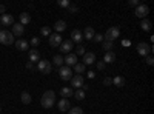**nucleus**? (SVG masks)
I'll list each match as a JSON object with an SVG mask.
<instances>
[{
    "label": "nucleus",
    "mask_w": 154,
    "mask_h": 114,
    "mask_svg": "<svg viewBox=\"0 0 154 114\" xmlns=\"http://www.w3.org/2000/svg\"><path fill=\"white\" fill-rule=\"evenodd\" d=\"M54 102H56V93L51 91V90L45 91L43 96H42V99H40L42 106H43V108H51V106L54 105Z\"/></svg>",
    "instance_id": "1"
},
{
    "label": "nucleus",
    "mask_w": 154,
    "mask_h": 114,
    "mask_svg": "<svg viewBox=\"0 0 154 114\" xmlns=\"http://www.w3.org/2000/svg\"><path fill=\"white\" fill-rule=\"evenodd\" d=\"M16 42V39H14V35H12V32H9V31H0V43L2 45H12Z\"/></svg>",
    "instance_id": "2"
},
{
    "label": "nucleus",
    "mask_w": 154,
    "mask_h": 114,
    "mask_svg": "<svg viewBox=\"0 0 154 114\" xmlns=\"http://www.w3.org/2000/svg\"><path fill=\"white\" fill-rule=\"evenodd\" d=\"M117 37H120V29L117 26H111V28L106 29V34H105L103 39L105 40H109V42H114Z\"/></svg>",
    "instance_id": "3"
},
{
    "label": "nucleus",
    "mask_w": 154,
    "mask_h": 114,
    "mask_svg": "<svg viewBox=\"0 0 154 114\" xmlns=\"http://www.w3.org/2000/svg\"><path fill=\"white\" fill-rule=\"evenodd\" d=\"M37 69L42 74H51L53 66H51V62H48V60H38L37 62Z\"/></svg>",
    "instance_id": "4"
},
{
    "label": "nucleus",
    "mask_w": 154,
    "mask_h": 114,
    "mask_svg": "<svg viewBox=\"0 0 154 114\" xmlns=\"http://www.w3.org/2000/svg\"><path fill=\"white\" fill-rule=\"evenodd\" d=\"M137 53L140 54V56H148L151 51H152V46L151 45H148V43H145V42H140V43H137Z\"/></svg>",
    "instance_id": "5"
},
{
    "label": "nucleus",
    "mask_w": 154,
    "mask_h": 114,
    "mask_svg": "<svg viewBox=\"0 0 154 114\" xmlns=\"http://www.w3.org/2000/svg\"><path fill=\"white\" fill-rule=\"evenodd\" d=\"M148 12H149V8H148L146 5H139V6L136 8V12H134V14H136L137 17H140V19H146Z\"/></svg>",
    "instance_id": "6"
},
{
    "label": "nucleus",
    "mask_w": 154,
    "mask_h": 114,
    "mask_svg": "<svg viewBox=\"0 0 154 114\" xmlns=\"http://www.w3.org/2000/svg\"><path fill=\"white\" fill-rule=\"evenodd\" d=\"M63 42V39H62V35L60 34H51L49 35V45L53 46V48H57V46H60V43Z\"/></svg>",
    "instance_id": "7"
},
{
    "label": "nucleus",
    "mask_w": 154,
    "mask_h": 114,
    "mask_svg": "<svg viewBox=\"0 0 154 114\" xmlns=\"http://www.w3.org/2000/svg\"><path fill=\"white\" fill-rule=\"evenodd\" d=\"M59 74H60V79L62 80H71V68L69 66H62L59 68Z\"/></svg>",
    "instance_id": "8"
},
{
    "label": "nucleus",
    "mask_w": 154,
    "mask_h": 114,
    "mask_svg": "<svg viewBox=\"0 0 154 114\" xmlns=\"http://www.w3.org/2000/svg\"><path fill=\"white\" fill-rule=\"evenodd\" d=\"M71 85H72L74 88H77V90H80V88L83 86V75L75 74L74 77H71Z\"/></svg>",
    "instance_id": "9"
},
{
    "label": "nucleus",
    "mask_w": 154,
    "mask_h": 114,
    "mask_svg": "<svg viewBox=\"0 0 154 114\" xmlns=\"http://www.w3.org/2000/svg\"><path fill=\"white\" fill-rule=\"evenodd\" d=\"M12 35H16V37H22V34L25 32V26L20 23H14L12 25Z\"/></svg>",
    "instance_id": "10"
},
{
    "label": "nucleus",
    "mask_w": 154,
    "mask_h": 114,
    "mask_svg": "<svg viewBox=\"0 0 154 114\" xmlns=\"http://www.w3.org/2000/svg\"><path fill=\"white\" fill-rule=\"evenodd\" d=\"M96 63V54L94 53H85L83 54V65H93Z\"/></svg>",
    "instance_id": "11"
},
{
    "label": "nucleus",
    "mask_w": 154,
    "mask_h": 114,
    "mask_svg": "<svg viewBox=\"0 0 154 114\" xmlns=\"http://www.w3.org/2000/svg\"><path fill=\"white\" fill-rule=\"evenodd\" d=\"M0 22H2L3 26H12L14 25V17H12L11 14H2V17H0Z\"/></svg>",
    "instance_id": "12"
},
{
    "label": "nucleus",
    "mask_w": 154,
    "mask_h": 114,
    "mask_svg": "<svg viewBox=\"0 0 154 114\" xmlns=\"http://www.w3.org/2000/svg\"><path fill=\"white\" fill-rule=\"evenodd\" d=\"M60 51L62 53H66V54H69L71 53V49H72V42L71 40H63L62 43H60Z\"/></svg>",
    "instance_id": "13"
},
{
    "label": "nucleus",
    "mask_w": 154,
    "mask_h": 114,
    "mask_svg": "<svg viewBox=\"0 0 154 114\" xmlns=\"http://www.w3.org/2000/svg\"><path fill=\"white\" fill-rule=\"evenodd\" d=\"M82 39H83V35H82V31H79V29H74L72 32H71V42L72 43H80L82 42Z\"/></svg>",
    "instance_id": "14"
},
{
    "label": "nucleus",
    "mask_w": 154,
    "mask_h": 114,
    "mask_svg": "<svg viewBox=\"0 0 154 114\" xmlns=\"http://www.w3.org/2000/svg\"><path fill=\"white\" fill-rule=\"evenodd\" d=\"M63 62L66 63V66H69V68H71V66H74L75 63H77V56H75V54H72V53H69L65 59H63Z\"/></svg>",
    "instance_id": "15"
},
{
    "label": "nucleus",
    "mask_w": 154,
    "mask_h": 114,
    "mask_svg": "<svg viewBox=\"0 0 154 114\" xmlns=\"http://www.w3.org/2000/svg\"><path fill=\"white\" fill-rule=\"evenodd\" d=\"M71 105L68 99H60L59 100V111H69Z\"/></svg>",
    "instance_id": "16"
},
{
    "label": "nucleus",
    "mask_w": 154,
    "mask_h": 114,
    "mask_svg": "<svg viewBox=\"0 0 154 114\" xmlns=\"http://www.w3.org/2000/svg\"><path fill=\"white\" fill-rule=\"evenodd\" d=\"M14 43H16V48L20 49V51H26V49H28V42L23 40V39H17Z\"/></svg>",
    "instance_id": "17"
},
{
    "label": "nucleus",
    "mask_w": 154,
    "mask_h": 114,
    "mask_svg": "<svg viewBox=\"0 0 154 114\" xmlns=\"http://www.w3.org/2000/svg\"><path fill=\"white\" fill-rule=\"evenodd\" d=\"M94 34H96V32H94V29H93L91 26H86L82 35L85 37V39H86V40H93V37H94Z\"/></svg>",
    "instance_id": "18"
},
{
    "label": "nucleus",
    "mask_w": 154,
    "mask_h": 114,
    "mask_svg": "<svg viewBox=\"0 0 154 114\" xmlns=\"http://www.w3.org/2000/svg\"><path fill=\"white\" fill-rule=\"evenodd\" d=\"M60 96H62L63 99H68V97H71V96H74V91L71 90V88H68V86H65V88H62V90H60Z\"/></svg>",
    "instance_id": "19"
},
{
    "label": "nucleus",
    "mask_w": 154,
    "mask_h": 114,
    "mask_svg": "<svg viewBox=\"0 0 154 114\" xmlns=\"http://www.w3.org/2000/svg\"><path fill=\"white\" fill-rule=\"evenodd\" d=\"M54 29L57 31V34L62 32V31H65V29H66V23L63 22V20H57L56 25H54Z\"/></svg>",
    "instance_id": "20"
},
{
    "label": "nucleus",
    "mask_w": 154,
    "mask_h": 114,
    "mask_svg": "<svg viewBox=\"0 0 154 114\" xmlns=\"http://www.w3.org/2000/svg\"><path fill=\"white\" fill-rule=\"evenodd\" d=\"M40 60V54H38L37 49H29V62H38Z\"/></svg>",
    "instance_id": "21"
},
{
    "label": "nucleus",
    "mask_w": 154,
    "mask_h": 114,
    "mask_svg": "<svg viewBox=\"0 0 154 114\" xmlns=\"http://www.w3.org/2000/svg\"><path fill=\"white\" fill-rule=\"evenodd\" d=\"M31 22V16L28 12H22L20 14V25H28Z\"/></svg>",
    "instance_id": "22"
},
{
    "label": "nucleus",
    "mask_w": 154,
    "mask_h": 114,
    "mask_svg": "<svg viewBox=\"0 0 154 114\" xmlns=\"http://www.w3.org/2000/svg\"><path fill=\"white\" fill-rule=\"evenodd\" d=\"M112 83H114L116 86L122 88V86H125V79L122 77V75H116V77L112 79Z\"/></svg>",
    "instance_id": "23"
},
{
    "label": "nucleus",
    "mask_w": 154,
    "mask_h": 114,
    "mask_svg": "<svg viewBox=\"0 0 154 114\" xmlns=\"http://www.w3.org/2000/svg\"><path fill=\"white\" fill-rule=\"evenodd\" d=\"M20 99H22V103H25V105L31 103V94L26 93V91H23V93L20 94Z\"/></svg>",
    "instance_id": "24"
},
{
    "label": "nucleus",
    "mask_w": 154,
    "mask_h": 114,
    "mask_svg": "<svg viewBox=\"0 0 154 114\" xmlns=\"http://www.w3.org/2000/svg\"><path fill=\"white\" fill-rule=\"evenodd\" d=\"M114 60H116V54H114L112 51L105 53V57H103V62H105V63H112Z\"/></svg>",
    "instance_id": "25"
},
{
    "label": "nucleus",
    "mask_w": 154,
    "mask_h": 114,
    "mask_svg": "<svg viewBox=\"0 0 154 114\" xmlns=\"http://www.w3.org/2000/svg\"><path fill=\"white\" fill-rule=\"evenodd\" d=\"M85 68H86V66L83 65V63H79V62H77L75 65H74V71H75L77 74H80V75L85 72Z\"/></svg>",
    "instance_id": "26"
},
{
    "label": "nucleus",
    "mask_w": 154,
    "mask_h": 114,
    "mask_svg": "<svg viewBox=\"0 0 154 114\" xmlns=\"http://www.w3.org/2000/svg\"><path fill=\"white\" fill-rule=\"evenodd\" d=\"M140 28H142L143 31H149V29H151V22H149L148 19H143L142 23H140Z\"/></svg>",
    "instance_id": "27"
},
{
    "label": "nucleus",
    "mask_w": 154,
    "mask_h": 114,
    "mask_svg": "<svg viewBox=\"0 0 154 114\" xmlns=\"http://www.w3.org/2000/svg\"><path fill=\"white\" fill-rule=\"evenodd\" d=\"M102 46H103V49L108 53L111 51V49L114 48V42H109V40H103V43H102Z\"/></svg>",
    "instance_id": "28"
},
{
    "label": "nucleus",
    "mask_w": 154,
    "mask_h": 114,
    "mask_svg": "<svg viewBox=\"0 0 154 114\" xmlns=\"http://www.w3.org/2000/svg\"><path fill=\"white\" fill-rule=\"evenodd\" d=\"M53 62H54V65L57 66V68H62V65H63V57L62 56H54V59H53Z\"/></svg>",
    "instance_id": "29"
},
{
    "label": "nucleus",
    "mask_w": 154,
    "mask_h": 114,
    "mask_svg": "<svg viewBox=\"0 0 154 114\" xmlns=\"http://www.w3.org/2000/svg\"><path fill=\"white\" fill-rule=\"evenodd\" d=\"M74 97H75L77 100H83V99H85V91H83V90H77V91L74 93Z\"/></svg>",
    "instance_id": "30"
},
{
    "label": "nucleus",
    "mask_w": 154,
    "mask_h": 114,
    "mask_svg": "<svg viewBox=\"0 0 154 114\" xmlns=\"http://www.w3.org/2000/svg\"><path fill=\"white\" fill-rule=\"evenodd\" d=\"M68 114H83V109L80 106H74V108H69Z\"/></svg>",
    "instance_id": "31"
},
{
    "label": "nucleus",
    "mask_w": 154,
    "mask_h": 114,
    "mask_svg": "<svg viewBox=\"0 0 154 114\" xmlns=\"http://www.w3.org/2000/svg\"><path fill=\"white\" fill-rule=\"evenodd\" d=\"M57 5H59V6H62V8H68L71 3H69V0H59Z\"/></svg>",
    "instance_id": "32"
},
{
    "label": "nucleus",
    "mask_w": 154,
    "mask_h": 114,
    "mask_svg": "<svg viewBox=\"0 0 154 114\" xmlns=\"http://www.w3.org/2000/svg\"><path fill=\"white\" fill-rule=\"evenodd\" d=\"M40 32H42V35H45V37H49V35H51V29H49L48 26H43V28L40 29Z\"/></svg>",
    "instance_id": "33"
},
{
    "label": "nucleus",
    "mask_w": 154,
    "mask_h": 114,
    "mask_svg": "<svg viewBox=\"0 0 154 114\" xmlns=\"http://www.w3.org/2000/svg\"><path fill=\"white\" fill-rule=\"evenodd\" d=\"M79 54V56H83L85 54V46H82V45H79L77 46V51H75V56Z\"/></svg>",
    "instance_id": "34"
},
{
    "label": "nucleus",
    "mask_w": 154,
    "mask_h": 114,
    "mask_svg": "<svg viewBox=\"0 0 154 114\" xmlns=\"http://www.w3.org/2000/svg\"><path fill=\"white\" fill-rule=\"evenodd\" d=\"M93 40H96V42H102V40H103V35H102V34H94Z\"/></svg>",
    "instance_id": "35"
},
{
    "label": "nucleus",
    "mask_w": 154,
    "mask_h": 114,
    "mask_svg": "<svg viewBox=\"0 0 154 114\" xmlns=\"http://www.w3.org/2000/svg\"><path fill=\"white\" fill-rule=\"evenodd\" d=\"M68 9H69V12H71V14H75V12L79 11L75 5H69V6H68Z\"/></svg>",
    "instance_id": "36"
},
{
    "label": "nucleus",
    "mask_w": 154,
    "mask_h": 114,
    "mask_svg": "<svg viewBox=\"0 0 154 114\" xmlns=\"http://www.w3.org/2000/svg\"><path fill=\"white\" fill-rule=\"evenodd\" d=\"M38 43H40V39H37V37H32V39H31V45L32 46H37Z\"/></svg>",
    "instance_id": "37"
},
{
    "label": "nucleus",
    "mask_w": 154,
    "mask_h": 114,
    "mask_svg": "<svg viewBox=\"0 0 154 114\" xmlns=\"http://www.w3.org/2000/svg\"><path fill=\"white\" fill-rule=\"evenodd\" d=\"M146 63H148L149 66L154 65V59H152V56H146Z\"/></svg>",
    "instance_id": "38"
},
{
    "label": "nucleus",
    "mask_w": 154,
    "mask_h": 114,
    "mask_svg": "<svg viewBox=\"0 0 154 114\" xmlns=\"http://www.w3.org/2000/svg\"><path fill=\"white\" fill-rule=\"evenodd\" d=\"M105 65H106V63L103 62V60H102V62H97V68L102 71V69H105Z\"/></svg>",
    "instance_id": "39"
},
{
    "label": "nucleus",
    "mask_w": 154,
    "mask_h": 114,
    "mask_svg": "<svg viewBox=\"0 0 154 114\" xmlns=\"http://www.w3.org/2000/svg\"><path fill=\"white\" fill-rule=\"evenodd\" d=\"M128 5H130V6H139L140 3L137 2V0H130V2H128Z\"/></svg>",
    "instance_id": "40"
},
{
    "label": "nucleus",
    "mask_w": 154,
    "mask_h": 114,
    "mask_svg": "<svg viewBox=\"0 0 154 114\" xmlns=\"http://www.w3.org/2000/svg\"><path fill=\"white\" fill-rule=\"evenodd\" d=\"M103 83H105V85L108 86V85H111V83H112V79H111V77H105V80H103Z\"/></svg>",
    "instance_id": "41"
},
{
    "label": "nucleus",
    "mask_w": 154,
    "mask_h": 114,
    "mask_svg": "<svg viewBox=\"0 0 154 114\" xmlns=\"http://www.w3.org/2000/svg\"><path fill=\"white\" fill-rule=\"evenodd\" d=\"M94 74H96L94 71H88V77L89 79H94Z\"/></svg>",
    "instance_id": "42"
},
{
    "label": "nucleus",
    "mask_w": 154,
    "mask_h": 114,
    "mask_svg": "<svg viewBox=\"0 0 154 114\" xmlns=\"http://www.w3.org/2000/svg\"><path fill=\"white\" fill-rule=\"evenodd\" d=\"M26 68H28V69H34V65H32L31 62H28V63H26Z\"/></svg>",
    "instance_id": "43"
},
{
    "label": "nucleus",
    "mask_w": 154,
    "mask_h": 114,
    "mask_svg": "<svg viewBox=\"0 0 154 114\" xmlns=\"http://www.w3.org/2000/svg\"><path fill=\"white\" fill-rule=\"evenodd\" d=\"M5 9H6L5 5H0V12H5Z\"/></svg>",
    "instance_id": "44"
},
{
    "label": "nucleus",
    "mask_w": 154,
    "mask_h": 114,
    "mask_svg": "<svg viewBox=\"0 0 154 114\" xmlns=\"http://www.w3.org/2000/svg\"><path fill=\"white\" fill-rule=\"evenodd\" d=\"M0 111H2V108H0Z\"/></svg>",
    "instance_id": "45"
}]
</instances>
